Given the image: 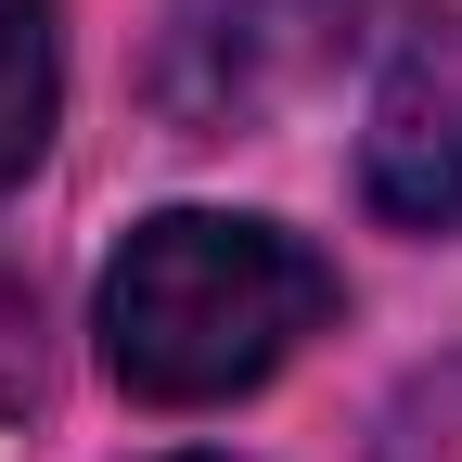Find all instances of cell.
Returning a JSON list of instances; mask_svg holds the SVG:
<instances>
[{
  "label": "cell",
  "instance_id": "obj_3",
  "mask_svg": "<svg viewBox=\"0 0 462 462\" xmlns=\"http://www.w3.org/2000/svg\"><path fill=\"white\" fill-rule=\"evenodd\" d=\"M51 116H65V39H51V0H0V193L39 167Z\"/></svg>",
  "mask_w": 462,
  "mask_h": 462
},
{
  "label": "cell",
  "instance_id": "obj_1",
  "mask_svg": "<svg viewBox=\"0 0 462 462\" xmlns=\"http://www.w3.org/2000/svg\"><path fill=\"white\" fill-rule=\"evenodd\" d=\"M321 321H334V270L282 218H231V206H167L103 270V360L154 411H218L270 385Z\"/></svg>",
  "mask_w": 462,
  "mask_h": 462
},
{
  "label": "cell",
  "instance_id": "obj_2",
  "mask_svg": "<svg viewBox=\"0 0 462 462\" xmlns=\"http://www.w3.org/2000/svg\"><path fill=\"white\" fill-rule=\"evenodd\" d=\"M360 193L398 231H462V14L411 26V51L385 65L360 129Z\"/></svg>",
  "mask_w": 462,
  "mask_h": 462
}]
</instances>
